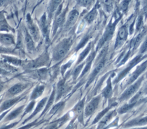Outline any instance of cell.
Instances as JSON below:
<instances>
[{
    "instance_id": "obj_1",
    "label": "cell",
    "mask_w": 147,
    "mask_h": 129,
    "mask_svg": "<svg viewBox=\"0 0 147 129\" xmlns=\"http://www.w3.org/2000/svg\"><path fill=\"white\" fill-rule=\"evenodd\" d=\"M72 44V38L64 39L59 42L55 47L53 51V59L55 61H59L63 58L69 51Z\"/></svg>"
},
{
    "instance_id": "obj_2",
    "label": "cell",
    "mask_w": 147,
    "mask_h": 129,
    "mask_svg": "<svg viewBox=\"0 0 147 129\" xmlns=\"http://www.w3.org/2000/svg\"><path fill=\"white\" fill-rule=\"evenodd\" d=\"M85 102H86V98L84 97L82 99L79 100L72 108L71 111L74 115V118H72L71 121L70 122L68 126L66 127L65 129H72L73 124L76 119H78V121L81 124H84V119H83V115H84V108L85 106Z\"/></svg>"
},
{
    "instance_id": "obj_3",
    "label": "cell",
    "mask_w": 147,
    "mask_h": 129,
    "mask_svg": "<svg viewBox=\"0 0 147 129\" xmlns=\"http://www.w3.org/2000/svg\"><path fill=\"white\" fill-rule=\"evenodd\" d=\"M143 79L144 77L142 76L137 79L136 82L130 84L120 95L118 101L120 102L126 101L130 99L133 96H134L140 88Z\"/></svg>"
},
{
    "instance_id": "obj_4",
    "label": "cell",
    "mask_w": 147,
    "mask_h": 129,
    "mask_svg": "<svg viewBox=\"0 0 147 129\" xmlns=\"http://www.w3.org/2000/svg\"><path fill=\"white\" fill-rule=\"evenodd\" d=\"M102 98L101 95H99L93 97L84 106V116L85 118H89L92 115L99 107Z\"/></svg>"
},
{
    "instance_id": "obj_5",
    "label": "cell",
    "mask_w": 147,
    "mask_h": 129,
    "mask_svg": "<svg viewBox=\"0 0 147 129\" xmlns=\"http://www.w3.org/2000/svg\"><path fill=\"white\" fill-rule=\"evenodd\" d=\"M29 86L28 83H17L11 86L6 92L5 96L6 99L14 98L20 95Z\"/></svg>"
},
{
    "instance_id": "obj_6",
    "label": "cell",
    "mask_w": 147,
    "mask_h": 129,
    "mask_svg": "<svg viewBox=\"0 0 147 129\" xmlns=\"http://www.w3.org/2000/svg\"><path fill=\"white\" fill-rule=\"evenodd\" d=\"M48 55L47 53L42 54L40 57L33 61H29L27 62H24L22 66L27 69H34L40 66L47 64L48 62Z\"/></svg>"
},
{
    "instance_id": "obj_7",
    "label": "cell",
    "mask_w": 147,
    "mask_h": 129,
    "mask_svg": "<svg viewBox=\"0 0 147 129\" xmlns=\"http://www.w3.org/2000/svg\"><path fill=\"white\" fill-rule=\"evenodd\" d=\"M25 98V94H22L16 97L5 99L0 104V114L2 113L5 111L11 109V108L14 106H15L18 102L23 100Z\"/></svg>"
},
{
    "instance_id": "obj_8",
    "label": "cell",
    "mask_w": 147,
    "mask_h": 129,
    "mask_svg": "<svg viewBox=\"0 0 147 129\" xmlns=\"http://www.w3.org/2000/svg\"><path fill=\"white\" fill-rule=\"evenodd\" d=\"M26 23L27 26V31L32 37L33 41L35 42H38L40 39V32L36 25L33 21L30 15L28 14L26 15Z\"/></svg>"
},
{
    "instance_id": "obj_9",
    "label": "cell",
    "mask_w": 147,
    "mask_h": 129,
    "mask_svg": "<svg viewBox=\"0 0 147 129\" xmlns=\"http://www.w3.org/2000/svg\"><path fill=\"white\" fill-rule=\"evenodd\" d=\"M15 38L12 34L0 33V45L2 47L9 49L13 46H15Z\"/></svg>"
},
{
    "instance_id": "obj_10",
    "label": "cell",
    "mask_w": 147,
    "mask_h": 129,
    "mask_svg": "<svg viewBox=\"0 0 147 129\" xmlns=\"http://www.w3.org/2000/svg\"><path fill=\"white\" fill-rule=\"evenodd\" d=\"M61 9H62V6L61 5L60 6H59V8L57 9V11L55 13V22L53 24V35L56 33V30L57 29L60 27H61L65 20V14H66V10L61 11Z\"/></svg>"
},
{
    "instance_id": "obj_11",
    "label": "cell",
    "mask_w": 147,
    "mask_h": 129,
    "mask_svg": "<svg viewBox=\"0 0 147 129\" xmlns=\"http://www.w3.org/2000/svg\"><path fill=\"white\" fill-rule=\"evenodd\" d=\"M117 23V20H114L110 22V23L107 26L105 32L98 44V47H101L106 42H107L108 40L111 39V38L113 35L115 25H116L115 24Z\"/></svg>"
},
{
    "instance_id": "obj_12",
    "label": "cell",
    "mask_w": 147,
    "mask_h": 129,
    "mask_svg": "<svg viewBox=\"0 0 147 129\" xmlns=\"http://www.w3.org/2000/svg\"><path fill=\"white\" fill-rule=\"evenodd\" d=\"M146 125V116H139L136 118H134L129 121L126 122L123 124L122 127L123 128H129L133 127H144Z\"/></svg>"
},
{
    "instance_id": "obj_13",
    "label": "cell",
    "mask_w": 147,
    "mask_h": 129,
    "mask_svg": "<svg viewBox=\"0 0 147 129\" xmlns=\"http://www.w3.org/2000/svg\"><path fill=\"white\" fill-rule=\"evenodd\" d=\"M68 87L64 79H61L57 84L55 88V102L61 99L68 91Z\"/></svg>"
},
{
    "instance_id": "obj_14",
    "label": "cell",
    "mask_w": 147,
    "mask_h": 129,
    "mask_svg": "<svg viewBox=\"0 0 147 129\" xmlns=\"http://www.w3.org/2000/svg\"><path fill=\"white\" fill-rule=\"evenodd\" d=\"M25 107V105L22 104L17 107V108H14L12 110H11L3 119V123H7L16 119L19 115H20L23 112Z\"/></svg>"
},
{
    "instance_id": "obj_15",
    "label": "cell",
    "mask_w": 147,
    "mask_h": 129,
    "mask_svg": "<svg viewBox=\"0 0 147 129\" xmlns=\"http://www.w3.org/2000/svg\"><path fill=\"white\" fill-rule=\"evenodd\" d=\"M117 110H112L109 111L99 122L95 129H105L110 123V122L117 115Z\"/></svg>"
},
{
    "instance_id": "obj_16",
    "label": "cell",
    "mask_w": 147,
    "mask_h": 129,
    "mask_svg": "<svg viewBox=\"0 0 147 129\" xmlns=\"http://www.w3.org/2000/svg\"><path fill=\"white\" fill-rule=\"evenodd\" d=\"M48 96L44 97L42 99H41L37 103V106H36V107L34 108L33 111L32 112V113L26 118L22 122V125L25 124V123H26L28 122H29V120H30L32 119H33L37 114H38L40 111H41L42 110H43L45 105L46 104V102L47 101L48 99Z\"/></svg>"
},
{
    "instance_id": "obj_17",
    "label": "cell",
    "mask_w": 147,
    "mask_h": 129,
    "mask_svg": "<svg viewBox=\"0 0 147 129\" xmlns=\"http://www.w3.org/2000/svg\"><path fill=\"white\" fill-rule=\"evenodd\" d=\"M0 58L7 64L14 67L22 66L24 61L16 57L9 55L5 54H1Z\"/></svg>"
},
{
    "instance_id": "obj_18",
    "label": "cell",
    "mask_w": 147,
    "mask_h": 129,
    "mask_svg": "<svg viewBox=\"0 0 147 129\" xmlns=\"http://www.w3.org/2000/svg\"><path fill=\"white\" fill-rule=\"evenodd\" d=\"M127 37V30L126 26H122L118 32L117 39L115 41V44L114 45V47L115 49L120 47L122 43L125 41Z\"/></svg>"
},
{
    "instance_id": "obj_19",
    "label": "cell",
    "mask_w": 147,
    "mask_h": 129,
    "mask_svg": "<svg viewBox=\"0 0 147 129\" xmlns=\"http://www.w3.org/2000/svg\"><path fill=\"white\" fill-rule=\"evenodd\" d=\"M146 61H145L143 63H142L140 66H139L138 67H137V69L130 76L125 86H128L131 83H133L137 79L140 74H141L146 69Z\"/></svg>"
},
{
    "instance_id": "obj_20",
    "label": "cell",
    "mask_w": 147,
    "mask_h": 129,
    "mask_svg": "<svg viewBox=\"0 0 147 129\" xmlns=\"http://www.w3.org/2000/svg\"><path fill=\"white\" fill-rule=\"evenodd\" d=\"M69 118V115L68 113L65 114L60 118L50 123L44 129H59L68 120Z\"/></svg>"
},
{
    "instance_id": "obj_21",
    "label": "cell",
    "mask_w": 147,
    "mask_h": 129,
    "mask_svg": "<svg viewBox=\"0 0 147 129\" xmlns=\"http://www.w3.org/2000/svg\"><path fill=\"white\" fill-rule=\"evenodd\" d=\"M14 32V29L9 25L6 19L5 15V11H0V33H7V32Z\"/></svg>"
},
{
    "instance_id": "obj_22",
    "label": "cell",
    "mask_w": 147,
    "mask_h": 129,
    "mask_svg": "<svg viewBox=\"0 0 147 129\" xmlns=\"http://www.w3.org/2000/svg\"><path fill=\"white\" fill-rule=\"evenodd\" d=\"M104 64H105V59L103 58H102L101 60H100V61L96 64V66L95 67L94 69L93 70L92 72H91V74H90L89 78H88V80L87 82L86 87H87V86H88L92 82V80L95 79V78L96 77V76L100 72V71L102 70V69L103 68V67H104Z\"/></svg>"
},
{
    "instance_id": "obj_23",
    "label": "cell",
    "mask_w": 147,
    "mask_h": 129,
    "mask_svg": "<svg viewBox=\"0 0 147 129\" xmlns=\"http://www.w3.org/2000/svg\"><path fill=\"white\" fill-rule=\"evenodd\" d=\"M38 24L43 36L46 39V41H48L49 40V28H48V23L45 14H44L41 17Z\"/></svg>"
},
{
    "instance_id": "obj_24",
    "label": "cell",
    "mask_w": 147,
    "mask_h": 129,
    "mask_svg": "<svg viewBox=\"0 0 147 129\" xmlns=\"http://www.w3.org/2000/svg\"><path fill=\"white\" fill-rule=\"evenodd\" d=\"M24 41L27 50L29 52L33 51L35 49L34 41L28 32L26 28L24 29Z\"/></svg>"
},
{
    "instance_id": "obj_25",
    "label": "cell",
    "mask_w": 147,
    "mask_h": 129,
    "mask_svg": "<svg viewBox=\"0 0 147 129\" xmlns=\"http://www.w3.org/2000/svg\"><path fill=\"white\" fill-rule=\"evenodd\" d=\"M141 59V56L138 55L136 57H135L128 64V66L125 68V70H123L118 75V78H117L116 80H115V82H118V81H119L124 76L126 75V74L133 67H134V65H136Z\"/></svg>"
},
{
    "instance_id": "obj_26",
    "label": "cell",
    "mask_w": 147,
    "mask_h": 129,
    "mask_svg": "<svg viewBox=\"0 0 147 129\" xmlns=\"http://www.w3.org/2000/svg\"><path fill=\"white\" fill-rule=\"evenodd\" d=\"M118 103L116 102H111L110 104H109L106 108H105L102 111H101L100 112H99L98 114V115L96 116V117L95 118V119H94L93 122H92V125L95 124L97 123H98V122L109 111L111 110V109H112L114 107L116 106L117 105Z\"/></svg>"
},
{
    "instance_id": "obj_27",
    "label": "cell",
    "mask_w": 147,
    "mask_h": 129,
    "mask_svg": "<svg viewBox=\"0 0 147 129\" xmlns=\"http://www.w3.org/2000/svg\"><path fill=\"white\" fill-rule=\"evenodd\" d=\"M113 95V87L111 82V77H109L107 80V84L105 87L103 89L101 96L105 99H108L111 98Z\"/></svg>"
},
{
    "instance_id": "obj_28",
    "label": "cell",
    "mask_w": 147,
    "mask_h": 129,
    "mask_svg": "<svg viewBox=\"0 0 147 129\" xmlns=\"http://www.w3.org/2000/svg\"><path fill=\"white\" fill-rule=\"evenodd\" d=\"M55 101V88L53 87L50 96L48 98V99H47V101L45 105V107H44L41 114L40 115V118L41 117L42 115H44L48 110H49L50 108L52 106Z\"/></svg>"
},
{
    "instance_id": "obj_29",
    "label": "cell",
    "mask_w": 147,
    "mask_h": 129,
    "mask_svg": "<svg viewBox=\"0 0 147 129\" xmlns=\"http://www.w3.org/2000/svg\"><path fill=\"white\" fill-rule=\"evenodd\" d=\"M45 90V86L44 85L42 84H40V85H37L32 91V92H31V94L30 95V98H29V100L30 101L32 100H35L36 99H37V98H38L39 97H40Z\"/></svg>"
},
{
    "instance_id": "obj_30",
    "label": "cell",
    "mask_w": 147,
    "mask_h": 129,
    "mask_svg": "<svg viewBox=\"0 0 147 129\" xmlns=\"http://www.w3.org/2000/svg\"><path fill=\"white\" fill-rule=\"evenodd\" d=\"M79 11L76 10H71L67 17V21H66V26H70L73 25L77 21L78 17H79Z\"/></svg>"
},
{
    "instance_id": "obj_31",
    "label": "cell",
    "mask_w": 147,
    "mask_h": 129,
    "mask_svg": "<svg viewBox=\"0 0 147 129\" xmlns=\"http://www.w3.org/2000/svg\"><path fill=\"white\" fill-rule=\"evenodd\" d=\"M65 102L63 100L57 102L56 104H55L52 107V108L50 109L49 111L48 114L51 116L55 115H56L59 112L63 110V109L65 107Z\"/></svg>"
},
{
    "instance_id": "obj_32",
    "label": "cell",
    "mask_w": 147,
    "mask_h": 129,
    "mask_svg": "<svg viewBox=\"0 0 147 129\" xmlns=\"http://www.w3.org/2000/svg\"><path fill=\"white\" fill-rule=\"evenodd\" d=\"M142 102H143V101H140V102H129L128 103L124 104L121 107H119L117 110V112L118 113H119V114H122L126 113V112H128L129 111H130L134 107L137 106L138 104L141 103Z\"/></svg>"
},
{
    "instance_id": "obj_33",
    "label": "cell",
    "mask_w": 147,
    "mask_h": 129,
    "mask_svg": "<svg viewBox=\"0 0 147 129\" xmlns=\"http://www.w3.org/2000/svg\"><path fill=\"white\" fill-rule=\"evenodd\" d=\"M60 1H50L49 5L48 7V19H51L52 16L55 14L56 10H57V7H58L57 6L60 4Z\"/></svg>"
},
{
    "instance_id": "obj_34",
    "label": "cell",
    "mask_w": 147,
    "mask_h": 129,
    "mask_svg": "<svg viewBox=\"0 0 147 129\" xmlns=\"http://www.w3.org/2000/svg\"><path fill=\"white\" fill-rule=\"evenodd\" d=\"M47 70L46 68H41L34 71L32 73V75L36 78H38L40 79H44L46 78L47 75Z\"/></svg>"
},
{
    "instance_id": "obj_35",
    "label": "cell",
    "mask_w": 147,
    "mask_h": 129,
    "mask_svg": "<svg viewBox=\"0 0 147 129\" xmlns=\"http://www.w3.org/2000/svg\"><path fill=\"white\" fill-rule=\"evenodd\" d=\"M95 57V52H92V53H91L89 55V56L88 57V58H87V61H86V62L84 63V64H85V66H84V68L82 72V74L81 75V76H82L83 75H84V74L88 71V70L90 68V67H91V63H92V62L94 59Z\"/></svg>"
},
{
    "instance_id": "obj_36",
    "label": "cell",
    "mask_w": 147,
    "mask_h": 129,
    "mask_svg": "<svg viewBox=\"0 0 147 129\" xmlns=\"http://www.w3.org/2000/svg\"><path fill=\"white\" fill-rule=\"evenodd\" d=\"M45 121H46V120H42L38 121V119H36L35 120H33L32 122L27 123L26 124H24L17 129H30L31 128H32L37 125H39L40 124L42 123Z\"/></svg>"
},
{
    "instance_id": "obj_37",
    "label": "cell",
    "mask_w": 147,
    "mask_h": 129,
    "mask_svg": "<svg viewBox=\"0 0 147 129\" xmlns=\"http://www.w3.org/2000/svg\"><path fill=\"white\" fill-rule=\"evenodd\" d=\"M35 103H36V101L35 100H32L30 102V103L27 105L26 107H25L24 111L22 112V114L21 115V119H22L26 114H29L30 112H31L32 111V110L34 108V106H35Z\"/></svg>"
},
{
    "instance_id": "obj_38",
    "label": "cell",
    "mask_w": 147,
    "mask_h": 129,
    "mask_svg": "<svg viewBox=\"0 0 147 129\" xmlns=\"http://www.w3.org/2000/svg\"><path fill=\"white\" fill-rule=\"evenodd\" d=\"M97 14V10L96 9H92V11H91L85 17V20L87 22V23H91L96 18Z\"/></svg>"
},
{
    "instance_id": "obj_39",
    "label": "cell",
    "mask_w": 147,
    "mask_h": 129,
    "mask_svg": "<svg viewBox=\"0 0 147 129\" xmlns=\"http://www.w3.org/2000/svg\"><path fill=\"white\" fill-rule=\"evenodd\" d=\"M91 48V43H90L88 44V45L87 46V47L83 50V51H82V53H80V54L79 55V57L78 59L77 63H80L81 61H82L83 60V59L86 57V55L88 54V53L90 51Z\"/></svg>"
},
{
    "instance_id": "obj_40",
    "label": "cell",
    "mask_w": 147,
    "mask_h": 129,
    "mask_svg": "<svg viewBox=\"0 0 147 129\" xmlns=\"http://www.w3.org/2000/svg\"><path fill=\"white\" fill-rule=\"evenodd\" d=\"M84 65V63H82V64H80V65L78 66L74 70V71H73V72H72L73 79H75L77 78L78 75H79V73L80 72V71H81L82 68L83 67Z\"/></svg>"
},
{
    "instance_id": "obj_41",
    "label": "cell",
    "mask_w": 147,
    "mask_h": 129,
    "mask_svg": "<svg viewBox=\"0 0 147 129\" xmlns=\"http://www.w3.org/2000/svg\"><path fill=\"white\" fill-rule=\"evenodd\" d=\"M20 122V120H18V121L10 123L8 124H3L0 127V129H11L14 128L15 126H16Z\"/></svg>"
},
{
    "instance_id": "obj_42",
    "label": "cell",
    "mask_w": 147,
    "mask_h": 129,
    "mask_svg": "<svg viewBox=\"0 0 147 129\" xmlns=\"http://www.w3.org/2000/svg\"><path fill=\"white\" fill-rule=\"evenodd\" d=\"M11 73L5 70L4 69H3L2 67H0V76H8L10 75Z\"/></svg>"
},
{
    "instance_id": "obj_43",
    "label": "cell",
    "mask_w": 147,
    "mask_h": 129,
    "mask_svg": "<svg viewBox=\"0 0 147 129\" xmlns=\"http://www.w3.org/2000/svg\"><path fill=\"white\" fill-rule=\"evenodd\" d=\"M129 1H123L121 4V9L123 10V11H125L127 8V6H128V5H129Z\"/></svg>"
},
{
    "instance_id": "obj_44",
    "label": "cell",
    "mask_w": 147,
    "mask_h": 129,
    "mask_svg": "<svg viewBox=\"0 0 147 129\" xmlns=\"http://www.w3.org/2000/svg\"><path fill=\"white\" fill-rule=\"evenodd\" d=\"M79 4L82 6H87L88 5H90L91 3V1H78Z\"/></svg>"
},
{
    "instance_id": "obj_45",
    "label": "cell",
    "mask_w": 147,
    "mask_h": 129,
    "mask_svg": "<svg viewBox=\"0 0 147 129\" xmlns=\"http://www.w3.org/2000/svg\"><path fill=\"white\" fill-rule=\"evenodd\" d=\"M142 17L141 16H140L137 19V30H139L141 27L142 26Z\"/></svg>"
},
{
    "instance_id": "obj_46",
    "label": "cell",
    "mask_w": 147,
    "mask_h": 129,
    "mask_svg": "<svg viewBox=\"0 0 147 129\" xmlns=\"http://www.w3.org/2000/svg\"><path fill=\"white\" fill-rule=\"evenodd\" d=\"M146 50V40L143 42V44L142 45V47L141 48V50H140V52L141 53H143L144 52H145Z\"/></svg>"
},
{
    "instance_id": "obj_47",
    "label": "cell",
    "mask_w": 147,
    "mask_h": 129,
    "mask_svg": "<svg viewBox=\"0 0 147 129\" xmlns=\"http://www.w3.org/2000/svg\"><path fill=\"white\" fill-rule=\"evenodd\" d=\"M124 129H147V128H146V126H144V127H133V128H124Z\"/></svg>"
},
{
    "instance_id": "obj_48",
    "label": "cell",
    "mask_w": 147,
    "mask_h": 129,
    "mask_svg": "<svg viewBox=\"0 0 147 129\" xmlns=\"http://www.w3.org/2000/svg\"><path fill=\"white\" fill-rule=\"evenodd\" d=\"M3 84H2L1 83H0V94L1 92H2V90H3Z\"/></svg>"
},
{
    "instance_id": "obj_49",
    "label": "cell",
    "mask_w": 147,
    "mask_h": 129,
    "mask_svg": "<svg viewBox=\"0 0 147 129\" xmlns=\"http://www.w3.org/2000/svg\"><path fill=\"white\" fill-rule=\"evenodd\" d=\"M87 129H95V127H90V128H87Z\"/></svg>"
},
{
    "instance_id": "obj_50",
    "label": "cell",
    "mask_w": 147,
    "mask_h": 129,
    "mask_svg": "<svg viewBox=\"0 0 147 129\" xmlns=\"http://www.w3.org/2000/svg\"><path fill=\"white\" fill-rule=\"evenodd\" d=\"M0 78H1V76H0Z\"/></svg>"
}]
</instances>
